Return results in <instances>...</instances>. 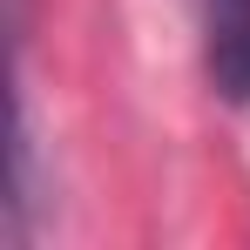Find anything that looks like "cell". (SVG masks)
Listing matches in <instances>:
<instances>
[{"label": "cell", "instance_id": "1", "mask_svg": "<svg viewBox=\"0 0 250 250\" xmlns=\"http://www.w3.org/2000/svg\"><path fill=\"white\" fill-rule=\"evenodd\" d=\"M196 14V41L216 95L250 102V0H189Z\"/></svg>", "mask_w": 250, "mask_h": 250}]
</instances>
